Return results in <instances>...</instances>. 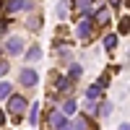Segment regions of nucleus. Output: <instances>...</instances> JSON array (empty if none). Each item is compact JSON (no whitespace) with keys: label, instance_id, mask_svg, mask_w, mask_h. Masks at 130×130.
<instances>
[{"label":"nucleus","instance_id":"1","mask_svg":"<svg viewBox=\"0 0 130 130\" xmlns=\"http://www.w3.org/2000/svg\"><path fill=\"white\" fill-rule=\"evenodd\" d=\"M26 109H29V104H26V99H24V96H8V112L13 115V117L24 115Z\"/></svg>","mask_w":130,"mask_h":130},{"label":"nucleus","instance_id":"2","mask_svg":"<svg viewBox=\"0 0 130 130\" xmlns=\"http://www.w3.org/2000/svg\"><path fill=\"white\" fill-rule=\"evenodd\" d=\"M34 3L31 0H8L5 3V13H16V10H31Z\"/></svg>","mask_w":130,"mask_h":130},{"label":"nucleus","instance_id":"3","mask_svg":"<svg viewBox=\"0 0 130 130\" xmlns=\"http://www.w3.org/2000/svg\"><path fill=\"white\" fill-rule=\"evenodd\" d=\"M5 52L8 55H21V52H24V39L21 37H10L5 42Z\"/></svg>","mask_w":130,"mask_h":130},{"label":"nucleus","instance_id":"4","mask_svg":"<svg viewBox=\"0 0 130 130\" xmlns=\"http://www.w3.org/2000/svg\"><path fill=\"white\" fill-rule=\"evenodd\" d=\"M18 81L21 83H24V86H37V70H31V68H24V70H21L18 73Z\"/></svg>","mask_w":130,"mask_h":130},{"label":"nucleus","instance_id":"5","mask_svg":"<svg viewBox=\"0 0 130 130\" xmlns=\"http://www.w3.org/2000/svg\"><path fill=\"white\" fill-rule=\"evenodd\" d=\"M91 29H94V24L89 18H83L81 24H78V39H89L91 37Z\"/></svg>","mask_w":130,"mask_h":130},{"label":"nucleus","instance_id":"6","mask_svg":"<svg viewBox=\"0 0 130 130\" xmlns=\"http://www.w3.org/2000/svg\"><path fill=\"white\" fill-rule=\"evenodd\" d=\"M50 122H52V127H57V130H60V127H65V125H68V120H65V115H62L60 109H55V112L50 115Z\"/></svg>","mask_w":130,"mask_h":130},{"label":"nucleus","instance_id":"7","mask_svg":"<svg viewBox=\"0 0 130 130\" xmlns=\"http://www.w3.org/2000/svg\"><path fill=\"white\" fill-rule=\"evenodd\" d=\"M73 3H75V8H78L83 16H89L94 10V0H73Z\"/></svg>","mask_w":130,"mask_h":130},{"label":"nucleus","instance_id":"8","mask_svg":"<svg viewBox=\"0 0 130 130\" xmlns=\"http://www.w3.org/2000/svg\"><path fill=\"white\" fill-rule=\"evenodd\" d=\"M73 130H91V125H89V120H86V117L83 115H78V117H75V120H73V125H70Z\"/></svg>","mask_w":130,"mask_h":130},{"label":"nucleus","instance_id":"9","mask_svg":"<svg viewBox=\"0 0 130 130\" xmlns=\"http://www.w3.org/2000/svg\"><path fill=\"white\" fill-rule=\"evenodd\" d=\"M107 21H109V10L99 8V10H96V24H107Z\"/></svg>","mask_w":130,"mask_h":130},{"label":"nucleus","instance_id":"10","mask_svg":"<svg viewBox=\"0 0 130 130\" xmlns=\"http://www.w3.org/2000/svg\"><path fill=\"white\" fill-rule=\"evenodd\" d=\"M29 122H31V125L39 122V104H34V107L29 109Z\"/></svg>","mask_w":130,"mask_h":130},{"label":"nucleus","instance_id":"11","mask_svg":"<svg viewBox=\"0 0 130 130\" xmlns=\"http://www.w3.org/2000/svg\"><path fill=\"white\" fill-rule=\"evenodd\" d=\"M42 57V50L34 44V47H29V52H26V60H39Z\"/></svg>","mask_w":130,"mask_h":130},{"label":"nucleus","instance_id":"12","mask_svg":"<svg viewBox=\"0 0 130 130\" xmlns=\"http://www.w3.org/2000/svg\"><path fill=\"white\" fill-rule=\"evenodd\" d=\"M60 112H62V115H75V102L68 99V102L62 104V109H60Z\"/></svg>","mask_w":130,"mask_h":130},{"label":"nucleus","instance_id":"13","mask_svg":"<svg viewBox=\"0 0 130 130\" xmlns=\"http://www.w3.org/2000/svg\"><path fill=\"white\" fill-rule=\"evenodd\" d=\"M104 47H107V50H115V47H117V37H115V34H107V37H104Z\"/></svg>","mask_w":130,"mask_h":130},{"label":"nucleus","instance_id":"14","mask_svg":"<svg viewBox=\"0 0 130 130\" xmlns=\"http://www.w3.org/2000/svg\"><path fill=\"white\" fill-rule=\"evenodd\" d=\"M99 94H102V91H99V86H96V83H94V86H89V89H86V96H89L91 102H94V99H96V96H99Z\"/></svg>","mask_w":130,"mask_h":130},{"label":"nucleus","instance_id":"15","mask_svg":"<svg viewBox=\"0 0 130 130\" xmlns=\"http://www.w3.org/2000/svg\"><path fill=\"white\" fill-rule=\"evenodd\" d=\"M10 91H13V89H10V83H0V99H8Z\"/></svg>","mask_w":130,"mask_h":130},{"label":"nucleus","instance_id":"16","mask_svg":"<svg viewBox=\"0 0 130 130\" xmlns=\"http://www.w3.org/2000/svg\"><path fill=\"white\" fill-rule=\"evenodd\" d=\"M81 70H83L81 65H70V81L73 78H81Z\"/></svg>","mask_w":130,"mask_h":130},{"label":"nucleus","instance_id":"17","mask_svg":"<svg viewBox=\"0 0 130 130\" xmlns=\"http://www.w3.org/2000/svg\"><path fill=\"white\" fill-rule=\"evenodd\" d=\"M57 16H60V18H65V16H68V0H62V3H60V8H57Z\"/></svg>","mask_w":130,"mask_h":130},{"label":"nucleus","instance_id":"18","mask_svg":"<svg viewBox=\"0 0 130 130\" xmlns=\"http://www.w3.org/2000/svg\"><path fill=\"white\" fill-rule=\"evenodd\" d=\"M57 50H60V57H65V60L70 57V44H60Z\"/></svg>","mask_w":130,"mask_h":130},{"label":"nucleus","instance_id":"19","mask_svg":"<svg viewBox=\"0 0 130 130\" xmlns=\"http://www.w3.org/2000/svg\"><path fill=\"white\" fill-rule=\"evenodd\" d=\"M57 89L68 91V89H70V78H57Z\"/></svg>","mask_w":130,"mask_h":130},{"label":"nucleus","instance_id":"20","mask_svg":"<svg viewBox=\"0 0 130 130\" xmlns=\"http://www.w3.org/2000/svg\"><path fill=\"white\" fill-rule=\"evenodd\" d=\"M109 112H112V104H109V102H104V104H102V115L107 117V115H109Z\"/></svg>","mask_w":130,"mask_h":130},{"label":"nucleus","instance_id":"21","mask_svg":"<svg viewBox=\"0 0 130 130\" xmlns=\"http://www.w3.org/2000/svg\"><path fill=\"white\" fill-rule=\"evenodd\" d=\"M8 70H10V68H8V62H5V60H0V75H5Z\"/></svg>","mask_w":130,"mask_h":130},{"label":"nucleus","instance_id":"22","mask_svg":"<svg viewBox=\"0 0 130 130\" xmlns=\"http://www.w3.org/2000/svg\"><path fill=\"white\" fill-rule=\"evenodd\" d=\"M120 130H130V125H127V122H122V125H120Z\"/></svg>","mask_w":130,"mask_h":130},{"label":"nucleus","instance_id":"23","mask_svg":"<svg viewBox=\"0 0 130 130\" xmlns=\"http://www.w3.org/2000/svg\"><path fill=\"white\" fill-rule=\"evenodd\" d=\"M5 122V115H3V109H0V125H3Z\"/></svg>","mask_w":130,"mask_h":130},{"label":"nucleus","instance_id":"24","mask_svg":"<svg viewBox=\"0 0 130 130\" xmlns=\"http://www.w3.org/2000/svg\"><path fill=\"white\" fill-rule=\"evenodd\" d=\"M109 3H112V5H120V3H122V0H109Z\"/></svg>","mask_w":130,"mask_h":130},{"label":"nucleus","instance_id":"25","mask_svg":"<svg viewBox=\"0 0 130 130\" xmlns=\"http://www.w3.org/2000/svg\"><path fill=\"white\" fill-rule=\"evenodd\" d=\"M60 130H73V127H70V125H65V127H60Z\"/></svg>","mask_w":130,"mask_h":130}]
</instances>
